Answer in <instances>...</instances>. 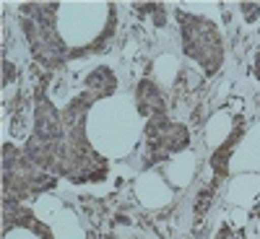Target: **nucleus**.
I'll return each instance as SVG.
<instances>
[{
	"instance_id": "7ed1b4c3",
	"label": "nucleus",
	"mask_w": 260,
	"mask_h": 239,
	"mask_svg": "<svg viewBox=\"0 0 260 239\" xmlns=\"http://www.w3.org/2000/svg\"><path fill=\"white\" fill-rule=\"evenodd\" d=\"M3 154H6V159H3V164H6V180H3L6 200H13V198L21 200V198H26V195L45 192V190L57 185V177L37 172V164L29 161V156L16 151L11 143H6Z\"/></svg>"
},
{
	"instance_id": "f8f14e48",
	"label": "nucleus",
	"mask_w": 260,
	"mask_h": 239,
	"mask_svg": "<svg viewBox=\"0 0 260 239\" xmlns=\"http://www.w3.org/2000/svg\"><path fill=\"white\" fill-rule=\"evenodd\" d=\"M255 213H257V216H260V206H257V208H255Z\"/></svg>"
},
{
	"instance_id": "f257e3e1",
	"label": "nucleus",
	"mask_w": 260,
	"mask_h": 239,
	"mask_svg": "<svg viewBox=\"0 0 260 239\" xmlns=\"http://www.w3.org/2000/svg\"><path fill=\"white\" fill-rule=\"evenodd\" d=\"M55 3H29L21 6V29H24L29 47L34 57L45 65V68L55 71L68 60V52L62 47V39L55 31Z\"/></svg>"
},
{
	"instance_id": "f03ea898",
	"label": "nucleus",
	"mask_w": 260,
	"mask_h": 239,
	"mask_svg": "<svg viewBox=\"0 0 260 239\" xmlns=\"http://www.w3.org/2000/svg\"><path fill=\"white\" fill-rule=\"evenodd\" d=\"M180 21V37H182V50L187 57L201 62L206 76H216L224 62V42L221 34L208 18L192 16L187 11H177Z\"/></svg>"
},
{
	"instance_id": "9b49d317",
	"label": "nucleus",
	"mask_w": 260,
	"mask_h": 239,
	"mask_svg": "<svg viewBox=\"0 0 260 239\" xmlns=\"http://www.w3.org/2000/svg\"><path fill=\"white\" fill-rule=\"evenodd\" d=\"M255 76L260 78V50H257V62H255Z\"/></svg>"
},
{
	"instance_id": "39448f33",
	"label": "nucleus",
	"mask_w": 260,
	"mask_h": 239,
	"mask_svg": "<svg viewBox=\"0 0 260 239\" xmlns=\"http://www.w3.org/2000/svg\"><path fill=\"white\" fill-rule=\"evenodd\" d=\"M242 133H245V125H242V120H237L234 122V130L229 133V138L216 148V154L211 156V169H213V180L208 182L213 190H219L221 187V182H224V177H226V172H229V159H232V151H234V146L240 143V138H242Z\"/></svg>"
},
{
	"instance_id": "20e7f679",
	"label": "nucleus",
	"mask_w": 260,
	"mask_h": 239,
	"mask_svg": "<svg viewBox=\"0 0 260 239\" xmlns=\"http://www.w3.org/2000/svg\"><path fill=\"white\" fill-rule=\"evenodd\" d=\"M187 143L190 133L182 122L169 120L167 115L151 117L146 125V166L169 159L172 154L187 148Z\"/></svg>"
},
{
	"instance_id": "1a4fd4ad",
	"label": "nucleus",
	"mask_w": 260,
	"mask_h": 239,
	"mask_svg": "<svg viewBox=\"0 0 260 239\" xmlns=\"http://www.w3.org/2000/svg\"><path fill=\"white\" fill-rule=\"evenodd\" d=\"M242 11H247V13H245L247 21H255V18L260 16V3H247V6H242Z\"/></svg>"
},
{
	"instance_id": "6e6552de",
	"label": "nucleus",
	"mask_w": 260,
	"mask_h": 239,
	"mask_svg": "<svg viewBox=\"0 0 260 239\" xmlns=\"http://www.w3.org/2000/svg\"><path fill=\"white\" fill-rule=\"evenodd\" d=\"M6 208H8V211H13V206H11V203H6ZM6 219H8V221H11V219H16V224H18V226L31 229V231H34V234H39L42 239H52V231H50L45 224H39V221L34 219V213H31V211H24V208H18V206H16L13 216H11V213H6Z\"/></svg>"
},
{
	"instance_id": "0eeeda50",
	"label": "nucleus",
	"mask_w": 260,
	"mask_h": 239,
	"mask_svg": "<svg viewBox=\"0 0 260 239\" xmlns=\"http://www.w3.org/2000/svg\"><path fill=\"white\" fill-rule=\"evenodd\" d=\"M115 86H117V81H115L110 68H96V71H91L89 78H86V91H91L96 99L110 96L115 91Z\"/></svg>"
},
{
	"instance_id": "423d86ee",
	"label": "nucleus",
	"mask_w": 260,
	"mask_h": 239,
	"mask_svg": "<svg viewBox=\"0 0 260 239\" xmlns=\"http://www.w3.org/2000/svg\"><path fill=\"white\" fill-rule=\"evenodd\" d=\"M136 104H138V112L146 117L167 115V101H164V96L156 89L154 81H141L136 86Z\"/></svg>"
},
{
	"instance_id": "9d476101",
	"label": "nucleus",
	"mask_w": 260,
	"mask_h": 239,
	"mask_svg": "<svg viewBox=\"0 0 260 239\" xmlns=\"http://www.w3.org/2000/svg\"><path fill=\"white\" fill-rule=\"evenodd\" d=\"M216 239H234V236H232V229H229V226H221L219 234H216Z\"/></svg>"
}]
</instances>
